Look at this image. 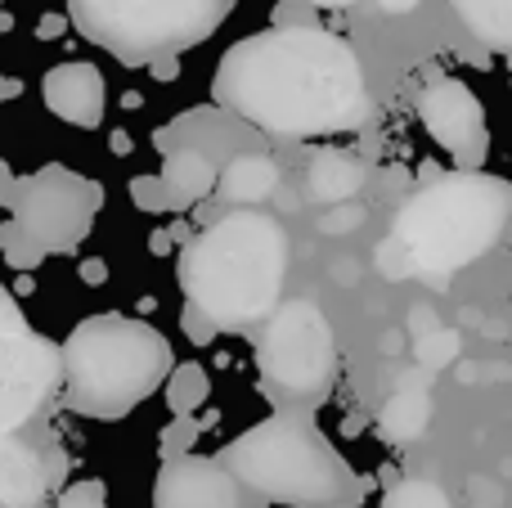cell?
I'll return each instance as SVG.
<instances>
[{
	"label": "cell",
	"instance_id": "36",
	"mask_svg": "<svg viewBox=\"0 0 512 508\" xmlns=\"http://www.w3.org/2000/svg\"><path fill=\"white\" fill-rule=\"evenodd\" d=\"M18 90H23V86H18V81H0V99H14Z\"/></svg>",
	"mask_w": 512,
	"mask_h": 508
},
{
	"label": "cell",
	"instance_id": "27",
	"mask_svg": "<svg viewBox=\"0 0 512 508\" xmlns=\"http://www.w3.org/2000/svg\"><path fill=\"white\" fill-rule=\"evenodd\" d=\"M180 329H185V338L194 342V347H207V342H216V324L207 320L198 306L185 302V311H180Z\"/></svg>",
	"mask_w": 512,
	"mask_h": 508
},
{
	"label": "cell",
	"instance_id": "4",
	"mask_svg": "<svg viewBox=\"0 0 512 508\" xmlns=\"http://www.w3.org/2000/svg\"><path fill=\"white\" fill-rule=\"evenodd\" d=\"M216 459L248 491L279 508H360L369 491V482L319 432L310 414L274 410L270 419L234 437Z\"/></svg>",
	"mask_w": 512,
	"mask_h": 508
},
{
	"label": "cell",
	"instance_id": "15",
	"mask_svg": "<svg viewBox=\"0 0 512 508\" xmlns=\"http://www.w3.org/2000/svg\"><path fill=\"white\" fill-rule=\"evenodd\" d=\"M279 189V162L265 149H243L234 153L221 167V180H216V198L225 203V212H243V207H256Z\"/></svg>",
	"mask_w": 512,
	"mask_h": 508
},
{
	"label": "cell",
	"instance_id": "24",
	"mask_svg": "<svg viewBox=\"0 0 512 508\" xmlns=\"http://www.w3.org/2000/svg\"><path fill=\"white\" fill-rule=\"evenodd\" d=\"M54 508H108V486L86 477V482H72L68 491H59Z\"/></svg>",
	"mask_w": 512,
	"mask_h": 508
},
{
	"label": "cell",
	"instance_id": "34",
	"mask_svg": "<svg viewBox=\"0 0 512 508\" xmlns=\"http://www.w3.org/2000/svg\"><path fill=\"white\" fill-rule=\"evenodd\" d=\"M9 194H14V176H9V167L0 162V203H9Z\"/></svg>",
	"mask_w": 512,
	"mask_h": 508
},
{
	"label": "cell",
	"instance_id": "13",
	"mask_svg": "<svg viewBox=\"0 0 512 508\" xmlns=\"http://www.w3.org/2000/svg\"><path fill=\"white\" fill-rule=\"evenodd\" d=\"M153 144H158L162 153L194 149V153H203V158H212L216 167H225L234 153H243V144H252V135L243 131L239 117L221 113V108H194V113L176 117L171 126H162V131L153 135Z\"/></svg>",
	"mask_w": 512,
	"mask_h": 508
},
{
	"label": "cell",
	"instance_id": "29",
	"mask_svg": "<svg viewBox=\"0 0 512 508\" xmlns=\"http://www.w3.org/2000/svg\"><path fill=\"white\" fill-rule=\"evenodd\" d=\"M63 32H68V14H45L41 23H36V36H41V41H59Z\"/></svg>",
	"mask_w": 512,
	"mask_h": 508
},
{
	"label": "cell",
	"instance_id": "19",
	"mask_svg": "<svg viewBox=\"0 0 512 508\" xmlns=\"http://www.w3.org/2000/svg\"><path fill=\"white\" fill-rule=\"evenodd\" d=\"M360 185H364V167L351 158V153L324 149L315 162H310V194L324 198V203H333V198H351Z\"/></svg>",
	"mask_w": 512,
	"mask_h": 508
},
{
	"label": "cell",
	"instance_id": "37",
	"mask_svg": "<svg viewBox=\"0 0 512 508\" xmlns=\"http://www.w3.org/2000/svg\"><path fill=\"white\" fill-rule=\"evenodd\" d=\"M126 149H131V140H126V135L117 131V135H113V153H126Z\"/></svg>",
	"mask_w": 512,
	"mask_h": 508
},
{
	"label": "cell",
	"instance_id": "18",
	"mask_svg": "<svg viewBox=\"0 0 512 508\" xmlns=\"http://www.w3.org/2000/svg\"><path fill=\"white\" fill-rule=\"evenodd\" d=\"M450 5L486 50L512 59V0H450Z\"/></svg>",
	"mask_w": 512,
	"mask_h": 508
},
{
	"label": "cell",
	"instance_id": "11",
	"mask_svg": "<svg viewBox=\"0 0 512 508\" xmlns=\"http://www.w3.org/2000/svg\"><path fill=\"white\" fill-rule=\"evenodd\" d=\"M153 508H270L239 482L221 459L180 455L162 459L153 477Z\"/></svg>",
	"mask_w": 512,
	"mask_h": 508
},
{
	"label": "cell",
	"instance_id": "8",
	"mask_svg": "<svg viewBox=\"0 0 512 508\" xmlns=\"http://www.w3.org/2000/svg\"><path fill=\"white\" fill-rule=\"evenodd\" d=\"M104 207V185L81 171L50 162V167L32 171V176L14 180L9 194V221L45 252V257H63L77 252L95 230V216Z\"/></svg>",
	"mask_w": 512,
	"mask_h": 508
},
{
	"label": "cell",
	"instance_id": "25",
	"mask_svg": "<svg viewBox=\"0 0 512 508\" xmlns=\"http://www.w3.org/2000/svg\"><path fill=\"white\" fill-rule=\"evenodd\" d=\"M270 27H319V9L310 0H279L270 14Z\"/></svg>",
	"mask_w": 512,
	"mask_h": 508
},
{
	"label": "cell",
	"instance_id": "33",
	"mask_svg": "<svg viewBox=\"0 0 512 508\" xmlns=\"http://www.w3.org/2000/svg\"><path fill=\"white\" fill-rule=\"evenodd\" d=\"M387 14H409V9H418V0H378Z\"/></svg>",
	"mask_w": 512,
	"mask_h": 508
},
{
	"label": "cell",
	"instance_id": "9",
	"mask_svg": "<svg viewBox=\"0 0 512 508\" xmlns=\"http://www.w3.org/2000/svg\"><path fill=\"white\" fill-rule=\"evenodd\" d=\"M63 378V356L50 338L27 324L9 288L0 284V437L41 414Z\"/></svg>",
	"mask_w": 512,
	"mask_h": 508
},
{
	"label": "cell",
	"instance_id": "38",
	"mask_svg": "<svg viewBox=\"0 0 512 508\" xmlns=\"http://www.w3.org/2000/svg\"><path fill=\"white\" fill-rule=\"evenodd\" d=\"M41 508H54V504H41Z\"/></svg>",
	"mask_w": 512,
	"mask_h": 508
},
{
	"label": "cell",
	"instance_id": "17",
	"mask_svg": "<svg viewBox=\"0 0 512 508\" xmlns=\"http://www.w3.org/2000/svg\"><path fill=\"white\" fill-rule=\"evenodd\" d=\"M427 423H432V396H427V378L423 374H409L400 378L396 396L387 401V410H382L378 428L387 441H418L427 432Z\"/></svg>",
	"mask_w": 512,
	"mask_h": 508
},
{
	"label": "cell",
	"instance_id": "16",
	"mask_svg": "<svg viewBox=\"0 0 512 508\" xmlns=\"http://www.w3.org/2000/svg\"><path fill=\"white\" fill-rule=\"evenodd\" d=\"M162 189H167V207L171 212H189L203 198L216 194V180H221V167L212 158L194 149H171L162 153V171H158Z\"/></svg>",
	"mask_w": 512,
	"mask_h": 508
},
{
	"label": "cell",
	"instance_id": "28",
	"mask_svg": "<svg viewBox=\"0 0 512 508\" xmlns=\"http://www.w3.org/2000/svg\"><path fill=\"white\" fill-rule=\"evenodd\" d=\"M441 356H454V338H445V333H436L432 342L418 347V360H427V365H445Z\"/></svg>",
	"mask_w": 512,
	"mask_h": 508
},
{
	"label": "cell",
	"instance_id": "31",
	"mask_svg": "<svg viewBox=\"0 0 512 508\" xmlns=\"http://www.w3.org/2000/svg\"><path fill=\"white\" fill-rule=\"evenodd\" d=\"M81 279H86V284H104L108 266H104V261H81Z\"/></svg>",
	"mask_w": 512,
	"mask_h": 508
},
{
	"label": "cell",
	"instance_id": "14",
	"mask_svg": "<svg viewBox=\"0 0 512 508\" xmlns=\"http://www.w3.org/2000/svg\"><path fill=\"white\" fill-rule=\"evenodd\" d=\"M50 495L45 450L23 437H0V508H41Z\"/></svg>",
	"mask_w": 512,
	"mask_h": 508
},
{
	"label": "cell",
	"instance_id": "2",
	"mask_svg": "<svg viewBox=\"0 0 512 508\" xmlns=\"http://www.w3.org/2000/svg\"><path fill=\"white\" fill-rule=\"evenodd\" d=\"M180 293L216 324L248 333L274 315L288 279V230L274 216L243 207L221 212L180 248Z\"/></svg>",
	"mask_w": 512,
	"mask_h": 508
},
{
	"label": "cell",
	"instance_id": "22",
	"mask_svg": "<svg viewBox=\"0 0 512 508\" xmlns=\"http://www.w3.org/2000/svg\"><path fill=\"white\" fill-rule=\"evenodd\" d=\"M0 252H5V261H9V266H14V270H36V266H41V261H45V252L36 248V243L27 239V234L18 230L14 221H5V225H0Z\"/></svg>",
	"mask_w": 512,
	"mask_h": 508
},
{
	"label": "cell",
	"instance_id": "21",
	"mask_svg": "<svg viewBox=\"0 0 512 508\" xmlns=\"http://www.w3.org/2000/svg\"><path fill=\"white\" fill-rule=\"evenodd\" d=\"M378 508H459L445 495V486L427 482V477H400L387 495H382Z\"/></svg>",
	"mask_w": 512,
	"mask_h": 508
},
{
	"label": "cell",
	"instance_id": "39",
	"mask_svg": "<svg viewBox=\"0 0 512 508\" xmlns=\"http://www.w3.org/2000/svg\"><path fill=\"white\" fill-rule=\"evenodd\" d=\"M508 81H512V77H508Z\"/></svg>",
	"mask_w": 512,
	"mask_h": 508
},
{
	"label": "cell",
	"instance_id": "5",
	"mask_svg": "<svg viewBox=\"0 0 512 508\" xmlns=\"http://www.w3.org/2000/svg\"><path fill=\"white\" fill-rule=\"evenodd\" d=\"M59 356L68 405L86 419H126L176 369L171 342L153 324L122 311L86 315L68 333Z\"/></svg>",
	"mask_w": 512,
	"mask_h": 508
},
{
	"label": "cell",
	"instance_id": "7",
	"mask_svg": "<svg viewBox=\"0 0 512 508\" xmlns=\"http://www.w3.org/2000/svg\"><path fill=\"white\" fill-rule=\"evenodd\" d=\"M256 374L279 414H315L337 383V338L315 302L292 297L256 329Z\"/></svg>",
	"mask_w": 512,
	"mask_h": 508
},
{
	"label": "cell",
	"instance_id": "3",
	"mask_svg": "<svg viewBox=\"0 0 512 508\" xmlns=\"http://www.w3.org/2000/svg\"><path fill=\"white\" fill-rule=\"evenodd\" d=\"M512 239V180L495 171H441L400 203L396 243L409 266L441 279Z\"/></svg>",
	"mask_w": 512,
	"mask_h": 508
},
{
	"label": "cell",
	"instance_id": "10",
	"mask_svg": "<svg viewBox=\"0 0 512 508\" xmlns=\"http://www.w3.org/2000/svg\"><path fill=\"white\" fill-rule=\"evenodd\" d=\"M418 117L427 135L454 158V171H486L490 158V126L486 104L477 90L459 77H432L418 90Z\"/></svg>",
	"mask_w": 512,
	"mask_h": 508
},
{
	"label": "cell",
	"instance_id": "32",
	"mask_svg": "<svg viewBox=\"0 0 512 508\" xmlns=\"http://www.w3.org/2000/svg\"><path fill=\"white\" fill-rule=\"evenodd\" d=\"M149 248H153V252H158V257H167V252H171V234H167V230H153Z\"/></svg>",
	"mask_w": 512,
	"mask_h": 508
},
{
	"label": "cell",
	"instance_id": "23",
	"mask_svg": "<svg viewBox=\"0 0 512 508\" xmlns=\"http://www.w3.org/2000/svg\"><path fill=\"white\" fill-rule=\"evenodd\" d=\"M203 432V423L189 414V419H171L162 428V459H180V455H194V441Z\"/></svg>",
	"mask_w": 512,
	"mask_h": 508
},
{
	"label": "cell",
	"instance_id": "35",
	"mask_svg": "<svg viewBox=\"0 0 512 508\" xmlns=\"http://www.w3.org/2000/svg\"><path fill=\"white\" fill-rule=\"evenodd\" d=\"M310 5H315V9H351L355 0H310Z\"/></svg>",
	"mask_w": 512,
	"mask_h": 508
},
{
	"label": "cell",
	"instance_id": "6",
	"mask_svg": "<svg viewBox=\"0 0 512 508\" xmlns=\"http://www.w3.org/2000/svg\"><path fill=\"white\" fill-rule=\"evenodd\" d=\"M239 0H68V18L90 45L131 68L203 45Z\"/></svg>",
	"mask_w": 512,
	"mask_h": 508
},
{
	"label": "cell",
	"instance_id": "30",
	"mask_svg": "<svg viewBox=\"0 0 512 508\" xmlns=\"http://www.w3.org/2000/svg\"><path fill=\"white\" fill-rule=\"evenodd\" d=\"M149 68H153V77L158 81H176L180 77V54H162V59L149 63Z\"/></svg>",
	"mask_w": 512,
	"mask_h": 508
},
{
	"label": "cell",
	"instance_id": "20",
	"mask_svg": "<svg viewBox=\"0 0 512 508\" xmlns=\"http://www.w3.org/2000/svg\"><path fill=\"white\" fill-rule=\"evenodd\" d=\"M207 396H212V378H207L203 365H176L167 374V383H162V401H167L171 419H189L194 410H203Z\"/></svg>",
	"mask_w": 512,
	"mask_h": 508
},
{
	"label": "cell",
	"instance_id": "1",
	"mask_svg": "<svg viewBox=\"0 0 512 508\" xmlns=\"http://www.w3.org/2000/svg\"><path fill=\"white\" fill-rule=\"evenodd\" d=\"M221 113L270 140L360 131L373 113L364 63L328 27H265L221 54L212 77Z\"/></svg>",
	"mask_w": 512,
	"mask_h": 508
},
{
	"label": "cell",
	"instance_id": "26",
	"mask_svg": "<svg viewBox=\"0 0 512 508\" xmlns=\"http://www.w3.org/2000/svg\"><path fill=\"white\" fill-rule=\"evenodd\" d=\"M131 203L140 207V212H171L167 207V189H162V180L158 176H135L131 180Z\"/></svg>",
	"mask_w": 512,
	"mask_h": 508
},
{
	"label": "cell",
	"instance_id": "12",
	"mask_svg": "<svg viewBox=\"0 0 512 508\" xmlns=\"http://www.w3.org/2000/svg\"><path fill=\"white\" fill-rule=\"evenodd\" d=\"M41 99L59 122L81 126V131H95L104 126V108H108V81L95 63L86 59H68L54 63L41 81Z\"/></svg>",
	"mask_w": 512,
	"mask_h": 508
}]
</instances>
